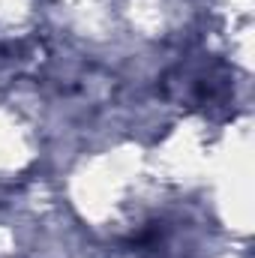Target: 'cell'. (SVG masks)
<instances>
[{
	"mask_svg": "<svg viewBox=\"0 0 255 258\" xmlns=\"http://www.w3.org/2000/svg\"><path fill=\"white\" fill-rule=\"evenodd\" d=\"M165 90L171 99H177L189 108H207L228 96V75L216 63L177 66L165 78Z\"/></svg>",
	"mask_w": 255,
	"mask_h": 258,
	"instance_id": "6da1fadb",
	"label": "cell"
}]
</instances>
